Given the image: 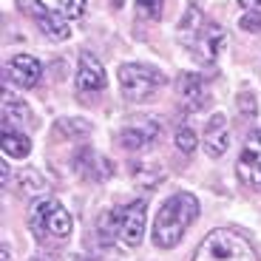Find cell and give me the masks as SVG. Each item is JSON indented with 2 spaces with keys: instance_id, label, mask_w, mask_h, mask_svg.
I'll return each mask as SVG.
<instances>
[{
  "instance_id": "1",
  "label": "cell",
  "mask_w": 261,
  "mask_h": 261,
  "mask_svg": "<svg viewBox=\"0 0 261 261\" xmlns=\"http://www.w3.org/2000/svg\"><path fill=\"white\" fill-rule=\"evenodd\" d=\"M179 40L193 60L213 63L224 46V29L216 20H210L207 14H202L196 6H190L185 17L179 20Z\"/></svg>"
},
{
  "instance_id": "2",
  "label": "cell",
  "mask_w": 261,
  "mask_h": 261,
  "mask_svg": "<svg viewBox=\"0 0 261 261\" xmlns=\"http://www.w3.org/2000/svg\"><path fill=\"white\" fill-rule=\"evenodd\" d=\"M199 216V199L193 193H173L159 207V216L153 222V244L162 250H170L182 242V236Z\"/></svg>"
},
{
  "instance_id": "3",
  "label": "cell",
  "mask_w": 261,
  "mask_h": 261,
  "mask_svg": "<svg viewBox=\"0 0 261 261\" xmlns=\"http://www.w3.org/2000/svg\"><path fill=\"white\" fill-rule=\"evenodd\" d=\"M99 236H102V242H119L122 247H139L145 236V202L137 199L125 207L105 213L102 222H99Z\"/></svg>"
},
{
  "instance_id": "4",
  "label": "cell",
  "mask_w": 261,
  "mask_h": 261,
  "mask_svg": "<svg viewBox=\"0 0 261 261\" xmlns=\"http://www.w3.org/2000/svg\"><path fill=\"white\" fill-rule=\"evenodd\" d=\"M29 224H32V233L37 236V242L43 244H60L71 236V213L51 196H43L32 204L29 210Z\"/></svg>"
},
{
  "instance_id": "5",
  "label": "cell",
  "mask_w": 261,
  "mask_h": 261,
  "mask_svg": "<svg viewBox=\"0 0 261 261\" xmlns=\"http://www.w3.org/2000/svg\"><path fill=\"white\" fill-rule=\"evenodd\" d=\"M193 261H258V255L250 247L247 239H242L239 233H233V230H213L196 247Z\"/></svg>"
},
{
  "instance_id": "6",
  "label": "cell",
  "mask_w": 261,
  "mask_h": 261,
  "mask_svg": "<svg viewBox=\"0 0 261 261\" xmlns=\"http://www.w3.org/2000/svg\"><path fill=\"white\" fill-rule=\"evenodd\" d=\"M162 85H165V74L159 68H153V65L125 63L119 68V88H122L125 99H130V102L150 99Z\"/></svg>"
},
{
  "instance_id": "7",
  "label": "cell",
  "mask_w": 261,
  "mask_h": 261,
  "mask_svg": "<svg viewBox=\"0 0 261 261\" xmlns=\"http://www.w3.org/2000/svg\"><path fill=\"white\" fill-rule=\"evenodd\" d=\"M159 137H162V122L156 117H142L119 130V145L128 150H142L148 145H153Z\"/></svg>"
},
{
  "instance_id": "8",
  "label": "cell",
  "mask_w": 261,
  "mask_h": 261,
  "mask_svg": "<svg viewBox=\"0 0 261 261\" xmlns=\"http://www.w3.org/2000/svg\"><path fill=\"white\" fill-rule=\"evenodd\" d=\"M239 179L247 188L261 193V128L247 137V145H244L242 159H239Z\"/></svg>"
},
{
  "instance_id": "9",
  "label": "cell",
  "mask_w": 261,
  "mask_h": 261,
  "mask_svg": "<svg viewBox=\"0 0 261 261\" xmlns=\"http://www.w3.org/2000/svg\"><path fill=\"white\" fill-rule=\"evenodd\" d=\"M105 88V68L94 54L85 51L80 57V68H77V91L80 97H94Z\"/></svg>"
},
{
  "instance_id": "10",
  "label": "cell",
  "mask_w": 261,
  "mask_h": 261,
  "mask_svg": "<svg viewBox=\"0 0 261 261\" xmlns=\"http://www.w3.org/2000/svg\"><path fill=\"white\" fill-rule=\"evenodd\" d=\"M6 74L14 85H20V88H34V85L43 80V65H40V60L32 57V54H17V57L9 60Z\"/></svg>"
},
{
  "instance_id": "11",
  "label": "cell",
  "mask_w": 261,
  "mask_h": 261,
  "mask_svg": "<svg viewBox=\"0 0 261 261\" xmlns=\"http://www.w3.org/2000/svg\"><path fill=\"white\" fill-rule=\"evenodd\" d=\"M176 91H179V97H182L188 111H196V108L207 105V97H210L207 83H204V77H199V74H179Z\"/></svg>"
},
{
  "instance_id": "12",
  "label": "cell",
  "mask_w": 261,
  "mask_h": 261,
  "mask_svg": "<svg viewBox=\"0 0 261 261\" xmlns=\"http://www.w3.org/2000/svg\"><path fill=\"white\" fill-rule=\"evenodd\" d=\"M230 145V130H227V119L222 114H213L210 122L204 125V150L210 156H222Z\"/></svg>"
},
{
  "instance_id": "13",
  "label": "cell",
  "mask_w": 261,
  "mask_h": 261,
  "mask_svg": "<svg viewBox=\"0 0 261 261\" xmlns=\"http://www.w3.org/2000/svg\"><path fill=\"white\" fill-rule=\"evenodd\" d=\"M74 168L83 173L85 179H108L111 176V162L108 159H102L99 153H94L91 148H85V150H80L77 156H74Z\"/></svg>"
},
{
  "instance_id": "14",
  "label": "cell",
  "mask_w": 261,
  "mask_h": 261,
  "mask_svg": "<svg viewBox=\"0 0 261 261\" xmlns=\"http://www.w3.org/2000/svg\"><path fill=\"white\" fill-rule=\"evenodd\" d=\"M34 20H37L40 32L46 34L48 40H54V43H60V40H68L71 37V29H68V23H65V17H60V14L54 12H37L34 14Z\"/></svg>"
},
{
  "instance_id": "15",
  "label": "cell",
  "mask_w": 261,
  "mask_h": 261,
  "mask_svg": "<svg viewBox=\"0 0 261 261\" xmlns=\"http://www.w3.org/2000/svg\"><path fill=\"white\" fill-rule=\"evenodd\" d=\"M0 148L6 150V156L23 159V156H29L32 142H29V137H23V130H14L12 125H6L3 134H0Z\"/></svg>"
},
{
  "instance_id": "16",
  "label": "cell",
  "mask_w": 261,
  "mask_h": 261,
  "mask_svg": "<svg viewBox=\"0 0 261 261\" xmlns=\"http://www.w3.org/2000/svg\"><path fill=\"white\" fill-rule=\"evenodd\" d=\"M37 3H40V9L54 12L65 20H77L85 12V0H37Z\"/></svg>"
},
{
  "instance_id": "17",
  "label": "cell",
  "mask_w": 261,
  "mask_h": 261,
  "mask_svg": "<svg viewBox=\"0 0 261 261\" xmlns=\"http://www.w3.org/2000/svg\"><path fill=\"white\" fill-rule=\"evenodd\" d=\"M3 117H6V125H14V122H32V111H29L26 102H20V99H14L12 94H3Z\"/></svg>"
},
{
  "instance_id": "18",
  "label": "cell",
  "mask_w": 261,
  "mask_h": 261,
  "mask_svg": "<svg viewBox=\"0 0 261 261\" xmlns=\"http://www.w3.org/2000/svg\"><path fill=\"white\" fill-rule=\"evenodd\" d=\"M57 130H60V134H65V137H88L91 125L85 122V119H60Z\"/></svg>"
},
{
  "instance_id": "19",
  "label": "cell",
  "mask_w": 261,
  "mask_h": 261,
  "mask_svg": "<svg viewBox=\"0 0 261 261\" xmlns=\"http://www.w3.org/2000/svg\"><path fill=\"white\" fill-rule=\"evenodd\" d=\"M165 0H137V17L142 20H159Z\"/></svg>"
},
{
  "instance_id": "20",
  "label": "cell",
  "mask_w": 261,
  "mask_h": 261,
  "mask_svg": "<svg viewBox=\"0 0 261 261\" xmlns=\"http://www.w3.org/2000/svg\"><path fill=\"white\" fill-rule=\"evenodd\" d=\"M176 148L182 150V153H193L196 150V134L188 125H182V128L176 130Z\"/></svg>"
},
{
  "instance_id": "21",
  "label": "cell",
  "mask_w": 261,
  "mask_h": 261,
  "mask_svg": "<svg viewBox=\"0 0 261 261\" xmlns=\"http://www.w3.org/2000/svg\"><path fill=\"white\" fill-rule=\"evenodd\" d=\"M239 111H242V117H255L258 105H255V94L253 91H242V94H239Z\"/></svg>"
},
{
  "instance_id": "22",
  "label": "cell",
  "mask_w": 261,
  "mask_h": 261,
  "mask_svg": "<svg viewBox=\"0 0 261 261\" xmlns=\"http://www.w3.org/2000/svg\"><path fill=\"white\" fill-rule=\"evenodd\" d=\"M239 26H242L244 32H261V14H258V12H250V14H244Z\"/></svg>"
},
{
  "instance_id": "23",
  "label": "cell",
  "mask_w": 261,
  "mask_h": 261,
  "mask_svg": "<svg viewBox=\"0 0 261 261\" xmlns=\"http://www.w3.org/2000/svg\"><path fill=\"white\" fill-rule=\"evenodd\" d=\"M244 9H250V12H258L261 14V0H239Z\"/></svg>"
},
{
  "instance_id": "24",
  "label": "cell",
  "mask_w": 261,
  "mask_h": 261,
  "mask_svg": "<svg viewBox=\"0 0 261 261\" xmlns=\"http://www.w3.org/2000/svg\"><path fill=\"white\" fill-rule=\"evenodd\" d=\"M0 261H12V258H9V247H6V244L0 247Z\"/></svg>"
},
{
  "instance_id": "25",
  "label": "cell",
  "mask_w": 261,
  "mask_h": 261,
  "mask_svg": "<svg viewBox=\"0 0 261 261\" xmlns=\"http://www.w3.org/2000/svg\"><path fill=\"white\" fill-rule=\"evenodd\" d=\"M32 261H48V258H32Z\"/></svg>"
},
{
  "instance_id": "26",
  "label": "cell",
  "mask_w": 261,
  "mask_h": 261,
  "mask_svg": "<svg viewBox=\"0 0 261 261\" xmlns=\"http://www.w3.org/2000/svg\"><path fill=\"white\" fill-rule=\"evenodd\" d=\"M77 261H85V258H77Z\"/></svg>"
}]
</instances>
